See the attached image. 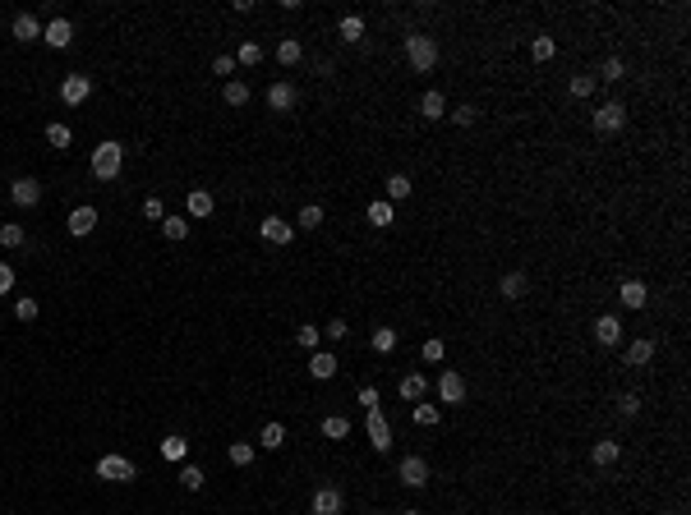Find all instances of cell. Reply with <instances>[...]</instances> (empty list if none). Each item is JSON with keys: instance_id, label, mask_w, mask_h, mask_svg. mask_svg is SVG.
I'll return each instance as SVG.
<instances>
[{"instance_id": "obj_1", "label": "cell", "mask_w": 691, "mask_h": 515, "mask_svg": "<svg viewBox=\"0 0 691 515\" xmlns=\"http://www.w3.org/2000/svg\"><path fill=\"white\" fill-rule=\"evenodd\" d=\"M120 166H125V147H120L116 138H107V143L92 147V175H97L102 185H111V180L120 175Z\"/></svg>"}, {"instance_id": "obj_2", "label": "cell", "mask_w": 691, "mask_h": 515, "mask_svg": "<svg viewBox=\"0 0 691 515\" xmlns=\"http://www.w3.org/2000/svg\"><path fill=\"white\" fill-rule=\"evenodd\" d=\"M406 60L415 74H428V69L438 65V42L428 37V32H406Z\"/></svg>"}, {"instance_id": "obj_3", "label": "cell", "mask_w": 691, "mask_h": 515, "mask_svg": "<svg viewBox=\"0 0 691 515\" xmlns=\"http://www.w3.org/2000/svg\"><path fill=\"white\" fill-rule=\"evenodd\" d=\"M97 478H107V483H134L138 469H134V460H129V456H116V451H111V456L97 460Z\"/></svg>"}, {"instance_id": "obj_4", "label": "cell", "mask_w": 691, "mask_h": 515, "mask_svg": "<svg viewBox=\"0 0 691 515\" xmlns=\"http://www.w3.org/2000/svg\"><path fill=\"white\" fill-rule=\"evenodd\" d=\"M88 97H92V78L88 74H69L65 83H60V101H65V106H83Z\"/></svg>"}, {"instance_id": "obj_5", "label": "cell", "mask_w": 691, "mask_h": 515, "mask_svg": "<svg viewBox=\"0 0 691 515\" xmlns=\"http://www.w3.org/2000/svg\"><path fill=\"white\" fill-rule=\"evenodd\" d=\"M623 125H627V106H623V101H603V106L594 111V129H599V134H618Z\"/></svg>"}, {"instance_id": "obj_6", "label": "cell", "mask_w": 691, "mask_h": 515, "mask_svg": "<svg viewBox=\"0 0 691 515\" xmlns=\"http://www.w3.org/2000/svg\"><path fill=\"white\" fill-rule=\"evenodd\" d=\"M438 400H443V405H461V400H466V378H461V373H452V368H443V378H438Z\"/></svg>"}, {"instance_id": "obj_7", "label": "cell", "mask_w": 691, "mask_h": 515, "mask_svg": "<svg viewBox=\"0 0 691 515\" xmlns=\"http://www.w3.org/2000/svg\"><path fill=\"white\" fill-rule=\"evenodd\" d=\"M42 42H47L51 51H65L69 42H74V23H69V19H51L47 28H42Z\"/></svg>"}, {"instance_id": "obj_8", "label": "cell", "mask_w": 691, "mask_h": 515, "mask_svg": "<svg viewBox=\"0 0 691 515\" xmlns=\"http://www.w3.org/2000/svg\"><path fill=\"white\" fill-rule=\"evenodd\" d=\"M65 225H69V235H74V240L92 235V230H97V207H74V212L65 216Z\"/></svg>"}, {"instance_id": "obj_9", "label": "cell", "mask_w": 691, "mask_h": 515, "mask_svg": "<svg viewBox=\"0 0 691 515\" xmlns=\"http://www.w3.org/2000/svg\"><path fill=\"white\" fill-rule=\"evenodd\" d=\"M397 474H401V483H406V488H424V483H428V465H424L419 456H406V460L397 465Z\"/></svg>"}, {"instance_id": "obj_10", "label": "cell", "mask_w": 691, "mask_h": 515, "mask_svg": "<svg viewBox=\"0 0 691 515\" xmlns=\"http://www.w3.org/2000/svg\"><path fill=\"white\" fill-rule=\"evenodd\" d=\"M364 423H369V442H373V451H387L392 447V433H387V418H383V409H364Z\"/></svg>"}, {"instance_id": "obj_11", "label": "cell", "mask_w": 691, "mask_h": 515, "mask_svg": "<svg viewBox=\"0 0 691 515\" xmlns=\"http://www.w3.org/2000/svg\"><path fill=\"white\" fill-rule=\"evenodd\" d=\"M258 230H263L268 244H291V240H295V225L282 221V216H268V221H258Z\"/></svg>"}, {"instance_id": "obj_12", "label": "cell", "mask_w": 691, "mask_h": 515, "mask_svg": "<svg viewBox=\"0 0 691 515\" xmlns=\"http://www.w3.org/2000/svg\"><path fill=\"white\" fill-rule=\"evenodd\" d=\"M10 198H14L19 207H37V203H42V185L23 175V180H14V185H10Z\"/></svg>"}, {"instance_id": "obj_13", "label": "cell", "mask_w": 691, "mask_h": 515, "mask_svg": "<svg viewBox=\"0 0 691 515\" xmlns=\"http://www.w3.org/2000/svg\"><path fill=\"white\" fill-rule=\"evenodd\" d=\"M309 511L313 515H341V492H337V488H318L313 502H309Z\"/></svg>"}, {"instance_id": "obj_14", "label": "cell", "mask_w": 691, "mask_h": 515, "mask_svg": "<svg viewBox=\"0 0 691 515\" xmlns=\"http://www.w3.org/2000/svg\"><path fill=\"white\" fill-rule=\"evenodd\" d=\"M594 340H599V345H618V340H623V322H618L613 313H603V318L594 322Z\"/></svg>"}, {"instance_id": "obj_15", "label": "cell", "mask_w": 691, "mask_h": 515, "mask_svg": "<svg viewBox=\"0 0 691 515\" xmlns=\"http://www.w3.org/2000/svg\"><path fill=\"white\" fill-rule=\"evenodd\" d=\"M424 391H428V378H424V373H406V378L397 382V396H401V400H419Z\"/></svg>"}, {"instance_id": "obj_16", "label": "cell", "mask_w": 691, "mask_h": 515, "mask_svg": "<svg viewBox=\"0 0 691 515\" xmlns=\"http://www.w3.org/2000/svg\"><path fill=\"white\" fill-rule=\"evenodd\" d=\"M419 116H424V120H443V116H447V101H443L438 88H428L424 97H419Z\"/></svg>"}, {"instance_id": "obj_17", "label": "cell", "mask_w": 691, "mask_h": 515, "mask_svg": "<svg viewBox=\"0 0 691 515\" xmlns=\"http://www.w3.org/2000/svg\"><path fill=\"white\" fill-rule=\"evenodd\" d=\"M618 456H623V447H618V442H608V438H603V442H594V447H590V460H594L599 469L618 465Z\"/></svg>"}, {"instance_id": "obj_18", "label": "cell", "mask_w": 691, "mask_h": 515, "mask_svg": "<svg viewBox=\"0 0 691 515\" xmlns=\"http://www.w3.org/2000/svg\"><path fill=\"white\" fill-rule=\"evenodd\" d=\"M650 359H654V340H650V336H641V340H632V345H627V364H632V368H645Z\"/></svg>"}, {"instance_id": "obj_19", "label": "cell", "mask_w": 691, "mask_h": 515, "mask_svg": "<svg viewBox=\"0 0 691 515\" xmlns=\"http://www.w3.org/2000/svg\"><path fill=\"white\" fill-rule=\"evenodd\" d=\"M618 299H623L627 309H645V304H650V290H645L641 281H623V290H618Z\"/></svg>"}, {"instance_id": "obj_20", "label": "cell", "mask_w": 691, "mask_h": 515, "mask_svg": "<svg viewBox=\"0 0 691 515\" xmlns=\"http://www.w3.org/2000/svg\"><path fill=\"white\" fill-rule=\"evenodd\" d=\"M268 106H272V111H291L295 106V88H291V83H272V88H268Z\"/></svg>"}, {"instance_id": "obj_21", "label": "cell", "mask_w": 691, "mask_h": 515, "mask_svg": "<svg viewBox=\"0 0 691 515\" xmlns=\"http://www.w3.org/2000/svg\"><path fill=\"white\" fill-rule=\"evenodd\" d=\"M37 37H42L37 19L32 14H14V42H37Z\"/></svg>"}, {"instance_id": "obj_22", "label": "cell", "mask_w": 691, "mask_h": 515, "mask_svg": "<svg viewBox=\"0 0 691 515\" xmlns=\"http://www.w3.org/2000/svg\"><path fill=\"white\" fill-rule=\"evenodd\" d=\"M337 37L341 42H360L364 37V19H360V14H346V19L337 23Z\"/></svg>"}, {"instance_id": "obj_23", "label": "cell", "mask_w": 691, "mask_h": 515, "mask_svg": "<svg viewBox=\"0 0 691 515\" xmlns=\"http://www.w3.org/2000/svg\"><path fill=\"white\" fill-rule=\"evenodd\" d=\"M258 447H263V451H282L286 447V428L282 423H268L263 433H258Z\"/></svg>"}, {"instance_id": "obj_24", "label": "cell", "mask_w": 691, "mask_h": 515, "mask_svg": "<svg viewBox=\"0 0 691 515\" xmlns=\"http://www.w3.org/2000/svg\"><path fill=\"white\" fill-rule=\"evenodd\" d=\"M185 207H189V216H208L212 212V194H208V189H189Z\"/></svg>"}, {"instance_id": "obj_25", "label": "cell", "mask_w": 691, "mask_h": 515, "mask_svg": "<svg viewBox=\"0 0 691 515\" xmlns=\"http://www.w3.org/2000/svg\"><path fill=\"white\" fill-rule=\"evenodd\" d=\"M222 97H226V106H244V101H249V83L231 78V83H222Z\"/></svg>"}, {"instance_id": "obj_26", "label": "cell", "mask_w": 691, "mask_h": 515, "mask_svg": "<svg viewBox=\"0 0 691 515\" xmlns=\"http://www.w3.org/2000/svg\"><path fill=\"white\" fill-rule=\"evenodd\" d=\"M346 433H351V418H341V414H328V418H323V438L341 442Z\"/></svg>"}, {"instance_id": "obj_27", "label": "cell", "mask_w": 691, "mask_h": 515, "mask_svg": "<svg viewBox=\"0 0 691 515\" xmlns=\"http://www.w3.org/2000/svg\"><path fill=\"white\" fill-rule=\"evenodd\" d=\"M309 373H313V378H318V382H328L332 378V373H337V359H332V354H313V359H309Z\"/></svg>"}, {"instance_id": "obj_28", "label": "cell", "mask_w": 691, "mask_h": 515, "mask_svg": "<svg viewBox=\"0 0 691 515\" xmlns=\"http://www.w3.org/2000/svg\"><path fill=\"white\" fill-rule=\"evenodd\" d=\"M498 290H503V299H521V294H526V276H521V272H507Z\"/></svg>"}, {"instance_id": "obj_29", "label": "cell", "mask_w": 691, "mask_h": 515, "mask_svg": "<svg viewBox=\"0 0 691 515\" xmlns=\"http://www.w3.org/2000/svg\"><path fill=\"white\" fill-rule=\"evenodd\" d=\"M185 451H189V442L180 438V433H171V438H162V456H166V460H185Z\"/></svg>"}, {"instance_id": "obj_30", "label": "cell", "mask_w": 691, "mask_h": 515, "mask_svg": "<svg viewBox=\"0 0 691 515\" xmlns=\"http://www.w3.org/2000/svg\"><path fill=\"white\" fill-rule=\"evenodd\" d=\"M369 345H373L378 354H392V350H397V331H392V327H378V331H373V340H369Z\"/></svg>"}, {"instance_id": "obj_31", "label": "cell", "mask_w": 691, "mask_h": 515, "mask_svg": "<svg viewBox=\"0 0 691 515\" xmlns=\"http://www.w3.org/2000/svg\"><path fill=\"white\" fill-rule=\"evenodd\" d=\"M401 198H410V180L406 175H387V203H401Z\"/></svg>"}, {"instance_id": "obj_32", "label": "cell", "mask_w": 691, "mask_h": 515, "mask_svg": "<svg viewBox=\"0 0 691 515\" xmlns=\"http://www.w3.org/2000/svg\"><path fill=\"white\" fill-rule=\"evenodd\" d=\"M162 235H166V240H185V235H189V221H185V216H166V221H162Z\"/></svg>"}, {"instance_id": "obj_33", "label": "cell", "mask_w": 691, "mask_h": 515, "mask_svg": "<svg viewBox=\"0 0 691 515\" xmlns=\"http://www.w3.org/2000/svg\"><path fill=\"white\" fill-rule=\"evenodd\" d=\"M0 244H5V249H19V244H23V225L5 221V225H0Z\"/></svg>"}, {"instance_id": "obj_34", "label": "cell", "mask_w": 691, "mask_h": 515, "mask_svg": "<svg viewBox=\"0 0 691 515\" xmlns=\"http://www.w3.org/2000/svg\"><path fill=\"white\" fill-rule=\"evenodd\" d=\"M369 225H378V230L392 225V203H387V198H383V203H369Z\"/></svg>"}, {"instance_id": "obj_35", "label": "cell", "mask_w": 691, "mask_h": 515, "mask_svg": "<svg viewBox=\"0 0 691 515\" xmlns=\"http://www.w3.org/2000/svg\"><path fill=\"white\" fill-rule=\"evenodd\" d=\"M300 56H304V51H300V42H295V37H286L282 46H277V60H282V65H300Z\"/></svg>"}, {"instance_id": "obj_36", "label": "cell", "mask_w": 691, "mask_h": 515, "mask_svg": "<svg viewBox=\"0 0 691 515\" xmlns=\"http://www.w3.org/2000/svg\"><path fill=\"white\" fill-rule=\"evenodd\" d=\"M295 225H300V230H318V225H323V207L309 203V207L300 212V221H295Z\"/></svg>"}, {"instance_id": "obj_37", "label": "cell", "mask_w": 691, "mask_h": 515, "mask_svg": "<svg viewBox=\"0 0 691 515\" xmlns=\"http://www.w3.org/2000/svg\"><path fill=\"white\" fill-rule=\"evenodd\" d=\"M47 143H51V147H69V143H74L69 125H47Z\"/></svg>"}, {"instance_id": "obj_38", "label": "cell", "mask_w": 691, "mask_h": 515, "mask_svg": "<svg viewBox=\"0 0 691 515\" xmlns=\"http://www.w3.org/2000/svg\"><path fill=\"white\" fill-rule=\"evenodd\" d=\"M318 340H323L318 327H300V331H295V345H300V350H318Z\"/></svg>"}, {"instance_id": "obj_39", "label": "cell", "mask_w": 691, "mask_h": 515, "mask_svg": "<svg viewBox=\"0 0 691 515\" xmlns=\"http://www.w3.org/2000/svg\"><path fill=\"white\" fill-rule=\"evenodd\" d=\"M599 78H608V83H623V78H627V65H623V60H603V69H599Z\"/></svg>"}, {"instance_id": "obj_40", "label": "cell", "mask_w": 691, "mask_h": 515, "mask_svg": "<svg viewBox=\"0 0 691 515\" xmlns=\"http://www.w3.org/2000/svg\"><path fill=\"white\" fill-rule=\"evenodd\" d=\"M567 88H572V97H590V92H594V74H572Z\"/></svg>"}, {"instance_id": "obj_41", "label": "cell", "mask_w": 691, "mask_h": 515, "mask_svg": "<svg viewBox=\"0 0 691 515\" xmlns=\"http://www.w3.org/2000/svg\"><path fill=\"white\" fill-rule=\"evenodd\" d=\"M553 37H535V42H530V56H535L539 60V65H544V60H553Z\"/></svg>"}, {"instance_id": "obj_42", "label": "cell", "mask_w": 691, "mask_h": 515, "mask_svg": "<svg viewBox=\"0 0 691 515\" xmlns=\"http://www.w3.org/2000/svg\"><path fill=\"white\" fill-rule=\"evenodd\" d=\"M203 469H198V465H185V469H180V483H185L189 488V492H198V488H203Z\"/></svg>"}, {"instance_id": "obj_43", "label": "cell", "mask_w": 691, "mask_h": 515, "mask_svg": "<svg viewBox=\"0 0 691 515\" xmlns=\"http://www.w3.org/2000/svg\"><path fill=\"white\" fill-rule=\"evenodd\" d=\"M258 60H263V46H258V42H244L240 56H235V65H258Z\"/></svg>"}, {"instance_id": "obj_44", "label": "cell", "mask_w": 691, "mask_h": 515, "mask_svg": "<svg viewBox=\"0 0 691 515\" xmlns=\"http://www.w3.org/2000/svg\"><path fill=\"white\" fill-rule=\"evenodd\" d=\"M438 418H443V414H438V405H415V423H419V428H433Z\"/></svg>"}, {"instance_id": "obj_45", "label": "cell", "mask_w": 691, "mask_h": 515, "mask_svg": "<svg viewBox=\"0 0 691 515\" xmlns=\"http://www.w3.org/2000/svg\"><path fill=\"white\" fill-rule=\"evenodd\" d=\"M14 318H19V322H32V318H37V299H28V294H23V299L14 304Z\"/></svg>"}, {"instance_id": "obj_46", "label": "cell", "mask_w": 691, "mask_h": 515, "mask_svg": "<svg viewBox=\"0 0 691 515\" xmlns=\"http://www.w3.org/2000/svg\"><path fill=\"white\" fill-rule=\"evenodd\" d=\"M143 216H148V221H166V207H162V198H143Z\"/></svg>"}, {"instance_id": "obj_47", "label": "cell", "mask_w": 691, "mask_h": 515, "mask_svg": "<svg viewBox=\"0 0 691 515\" xmlns=\"http://www.w3.org/2000/svg\"><path fill=\"white\" fill-rule=\"evenodd\" d=\"M249 460H253V447H249V442H235V447H231V465H249Z\"/></svg>"}, {"instance_id": "obj_48", "label": "cell", "mask_w": 691, "mask_h": 515, "mask_svg": "<svg viewBox=\"0 0 691 515\" xmlns=\"http://www.w3.org/2000/svg\"><path fill=\"white\" fill-rule=\"evenodd\" d=\"M419 354H424L428 364H438V359H443V340H438V336H428V340H424V350H419Z\"/></svg>"}, {"instance_id": "obj_49", "label": "cell", "mask_w": 691, "mask_h": 515, "mask_svg": "<svg viewBox=\"0 0 691 515\" xmlns=\"http://www.w3.org/2000/svg\"><path fill=\"white\" fill-rule=\"evenodd\" d=\"M452 120H457V125H475L479 111H475V106H457V111H452Z\"/></svg>"}, {"instance_id": "obj_50", "label": "cell", "mask_w": 691, "mask_h": 515, "mask_svg": "<svg viewBox=\"0 0 691 515\" xmlns=\"http://www.w3.org/2000/svg\"><path fill=\"white\" fill-rule=\"evenodd\" d=\"M618 409H623V418H632L636 409H641V396H632V391H627V396L618 400Z\"/></svg>"}, {"instance_id": "obj_51", "label": "cell", "mask_w": 691, "mask_h": 515, "mask_svg": "<svg viewBox=\"0 0 691 515\" xmlns=\"http://www.w3.org/2000/svg\"><path fill=\"white\" fill-rule=\"evenodd\" d=\"M10 290H14V267L0 263V294H10Z\"/></svg>"}, {"instance_id": "obj_52", "label": "cell", "mask_w": 691, "mask_h": 515, "mask_svg": "<svg viewBox=\"0 0 691 515\" xmlns=\"http://www.w3.org/2000/svg\"><path fill=\"white\" fill-rule=\"evenodd\" d=\"M231 69H235V56H217L212 60V74H231Z\"/></svg>"}, {"instance_id": "obj_53", "label": "cell", "mask_w": 691, "mask_h": 515, "mask_svg": "<svg viewBox=\"0 0 691 515\" xmlns=\"http://www.w3.org/2000/svg\"><path fill=\"white\" fill-rule=\"evenodd\" d=\"M360 405H364V409H378V391H373V387H360Z\"/></svg>"}, {"instance_id": "obj_54", "label": "cell", "mask_w": 691, "mask_h": 515, "mask_svg": "<svg viewBox=\"0 0 691 515\" xmlns=\"http://www.w3.org/2000/svg\"><path fill=\"white\" fill-rule=\"evenodd\" d=\"M328 336H332V340H341V336H346V322L332 318V322H328Z\"/></svg>"}, {"instance_id": "obj_55", "label": "cell", "mask_w": 691, "mask_h": 515, "mask_svg": "<svg viewBox=\"0 0 691 515\" xmlns=\"http://www.w3.org/2000/svg\"><path fill=\"white\" fill-rule=\"evenodd\" d=\"M401 515H419V511H401Z\"/></svg>"}]
</instances>
